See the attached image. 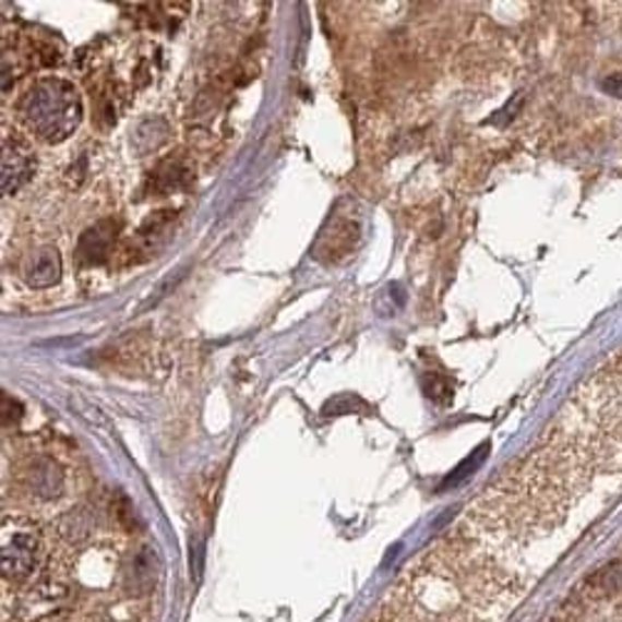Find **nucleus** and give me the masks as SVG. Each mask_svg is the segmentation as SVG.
Listing matches in <instances>:
<instances>
[{
    "instance_id": "obj_1",
    "label": "nucleus",
    "mask_w": 622,
    "mask_h": 622,
    "mask_svg": "<svg viewBox=\"0 0 622 622\" xmlns=\"http://www.w3.org/2000/svg\"><path fill=\"white\" fill-rule=\"evenodd\" d=\"M17 112L33 135L46 142H60L77 130L83 103L73 83L62 77H43L23 95Z\"/></svg>"
},
{
    "instance_id": "obj_2",
    "label": "nucleus",
    "mask_w": 622,
    "mask_h": 622,
    "mask_svg": "<svg viewBox=\"0 0 622 622\" xmlns=\"http://www.w3.org/2000/svg\"><path fill=\"white\" fill-rule=\"evenodd\" d=\"M38 536L28 528H11L8 523L3 530V573L8 581H23L38 565Z\"/></svg>"
},
{
    "instance_id": "obj_3",
    "label": "nucleus",
    "mask_w": 622,
    "mask_h": 622,
    "mask_svg": "<svg viewBox=\"0 0 622 622\" xmlns=\"http://www.w3.org/2000/svg\"><path fill=\"white\" fill-rule=\"evenodd\" d=\"M35 172V157L31 147L17 137H5L3 142V190L13 194L31 180Z\"/></svg>"
},
{
    "instance_id": "obj_4",
    "label": "nucleus",
    "mask_w": 622,
    "mask_h": 622,
    "mask_svg": "<svg viewBox=\"0 0 622 622\" xmlns=\"http://www.w3.org/2000/svg\"><path fill=\"white\" fill-rule=\"evenodd\" d=\"M118 222L112 219H105L100 225L87 229V232L80 237V244L75 249L77 260L83 264H103L108 260L115 237H118Z\"/></svg>"
},
{
    "instance_id": "obj_5",
    "label": "nucleus",
    "mask_w": 622,
    "mask_h": 622,
    "mask_svg": "<svg viewBox=\"0 0 622 622\" xmlns=\"http://www.w3.org/2000/svg\"><path fill=\"white\" fill-rule=\"evenodd\" d=\"M60 279V254L56 249H40L31 256L28 266H25V282L35 289L52 287Z\"/></svg>"
},
{
    "instance_id": "obj_6",
    "label": "nucleus",
    "mask_w": 622,
    "mask_h": 622,
    "mask_svg": "<svg viewBox=\"0 0 622 622\" xmlns=\"http://www.w3.org/2000/svg\"><path fill=\"white\" fill-rule=\"evenodd\" d=\"M28 481L35 493L50 498L60 491V470L52 464H48V460H40V464H35L31 468Z\"/></svg>"
},
{
    "instance_id": "obj_7",
    "label": "nucleus",
    "mask_w": 622,
    "mask_h": 622,
    "mask_svg": "<svg viewBox=\"0 0 622 622\" xmlns=\"http://www.w3.org/2000/svg\"><path fill=\"white\" fill-rule=\"evenodd\" d=\"M190 180L192 175L182 163H165L155 175L157 190H180V187H184Z\"/></svg>"
},
{
    "instance_id": "obj_8",
    "label": "nucleus",
    "mask_w": 622,
    "mask_h": 622,
    "mask_svg": "<svg viewBox=\"0 0 622 622\" xmlns=\"http://www.w3.org/2000/svg\"><path fill=\"white\" fill-rule=\"evenodd\" d=\"M130 583L137 585V593L149 588V585L155 583V563H153V555L149 553H140L135 558V563H132V573L128 575Z\"/></svg>"
}]
</instances>
